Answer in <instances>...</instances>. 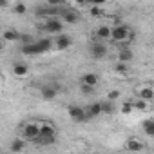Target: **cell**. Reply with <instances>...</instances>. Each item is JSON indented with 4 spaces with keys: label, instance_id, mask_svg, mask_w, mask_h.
Wrapping results in <instances>:
<instances>
[{
    "label": "cell",
    "instance_id": "cell-26",
    "mask_svg": "<svg viewBox=\"0 0 154 154\" xmlns=\"http://www.w3.org/2000/svg\"><path fill=\"white\" fill-rule=\"evenodd\" d=\"M134 109L145 111V109H147V102H145V100H138V102H134Z\"/></svg>",
    "mask_w": 154,
    "mask_h": 154
},
{
    "label": "cell",
    "instance_id": "cell-3",
    "mask_svg": "<svg viewBox=\"0 0 154 154\" xmlns=\"http://www.w3.org/2000/svg\"><path fill=\"white\" fill-rule=\"evenodd\" d=\"M89 51H91L93 58H96V60H102V58H105V56H107V53H109V49H107V44H103V42H100V40L93 42V44H91V47H89Z\"/></svg>",
    "mask_w": 154,
    "mask_h": 154
},
{
    "label": "cell",
    "instance_id": "cell-7",
    "mask_svg": "<svg viewBox=\"0 0 154 154\" xmlns=\"http://www.w3.org/2000/svg\"><path fill=\"white\" fill-rule=\"evenodd\" d=\"M85 112H87V120H93V118H96V116H102V114H103V112H102V102H94V103L87 105Z\"/></svg>",
    "mask_w": 154,
    "mask_h": 154
},
{
    "label": "cell",
    "instance_id": "cell-1",
    "mask_svg": "<svg viewBox=\"0 0 154 154\" xmlns=\"http://www.w3.org/2000/svg\"><path fill=\"white\" fill-rule=\"evenodd\" d=\"M127 38H131V31H129L127 26L118 24V26L112 27V31H111V40L112 42H125Z\"/></svg>",
    "mask_w": 154,
    "mask_h": 154
},
{
    "label": "cell",
    "instance_id": "cell-15",
    "mask_svg": "<svg viewBox=\"0 0 154 154\" xmlns=\"http://www.w3.org/2000/svg\"><path fill=\"white\" fill-rule=\"evenodd\" d=\"M127 149H129L131 152H140V150H143V143H141V140H138V138H131V140L127 141Z\"/></svg>",
    "mask_w": 154,
    "mask_h": 154
},
{
    "label": "cell",
    "instance_id": "cell-29",
    "mask_svg": "<svg viewBox=\"0 0 154 154\" xmlns=\"http://www.w3.org/2000/svg\"><path fill=\"white\" fill-rule=\"evenodd\" d=\"M91 15H93V17H100V15H102V9L94 6V8H91Z\"/></svg>",
    "mask_w": 154,
    "mask_h": 154
},
{
    "label": "cell",
    "instance_id": "cell-4",
    "mask_svg": "<svg viewBox=\"0 0 154 154\" xmlns=\"http://www.w3.org/2000/svg\"><path fill=\"white\" fill-rule=\"evenodd\" d=\"M69 118L76 123H82V122H87V112L80 105H71L69 107Z\"/></svg>",
    "mask_w": 154,
    "mask_h": 154
},
{
    "label": "cell",
    "instance_id": "cell-22",
    "mask_svg": "<svg viewBox=\"0 0 154 154\" xmlns=\"http://www.w3.org/2000/svg\"><path fill=\"white\" fill-rule=\"evenodd\" d=\"M143 131L149 136H154V120H145L143 122Z\"/></svg>",
    "mask_w": 154,
    "mask_h": 154
},
{
    "label": "cell",
    "instance_id": "cell-9",
    "mask_svg": "<svg viewBox=\"0 0 154 154\" xmlns=\"http://www.w3.org/2000/svg\"><path fill=\"white\" fill-rule=\"evenodd\" d=\"M71 44H72V40H71V36H69V35H58V36H56V40H54V45H56L60 51H63V49L71 47Z\"/></svg>",
    "mask_w": 154,
    "mask_h": 154
},
{
    "label": "cell",
    "instance_id": "cell-23",
    "mask_svg": "<svg viewBox=\"0 0 154 154\" xmlns=\"http://www.w3.org/2000/svg\"><path fill=\"white\" fill-rule=\"evenodd\" d=\"M134 111V102H123L122 103V112L123 114H131Z\"/></svg>",
    "mask_w": 154,
    "mask_h": 154
},
{
    "label": "cell",
    "instance_id": "cell-25",
    "mask_svg": "<svg viewBox=\"0 0 154 154\" xmlns=\"http://www.w3.org/2000/svg\"><path fill=\"white\" fill-rule=\"evenodd\" d=\"M114 69H116V72H120V74H125V72H127V65H125V63H122V62H118Z\"/></svg>",
    "mask_w": 154,
    "mask_h": 154
},
{
    "label": "cell",
    "instance_id": "cell-19",
    "mask_svg": "<svg viewBox=\"0 0 154 154\" xmlns=\"http://www.w3.org/2000/svg\"><path fill=\"white\" fill-rule=\"evenodd\" d=\"M152 98H154V91H152V87H141V89H140V100L150 102Z\"/></svg>",
    "mask_w": 154,
    "mask_h": 154
},
{
    "label": "cell",
    "instance_id": "cell-13",
    "mask_svg": "<svg viewBox=\"0 0 154 154\" xmlns=\"http://www.w3.org/2000/svg\"><path fill=\"white\" fill-rule=\"evenodd\" d=\"M111 31H112V27H109V26H100V27H96V38H98L100 42H103V40L111 38Z\"/></svg>",
    "mask_w": 154,
    "mask_h": 154
},
{
    "label": "cell",
    "instance_id": "cell-14",
    "mask_svg": "<svg viewBox=\"0 0 154 154\" xmlns=\"http://www.w3.org/2000/svg\"><path fill=\"white\" fill-rule=\"evenodd\" d=\"M132 56H134V53L131 51V47H123V49H120V53H118V60H120L122 63L131 62V60H132Z\"/></svg>",
    "mask_w": 154,
    "mask_h": 154
},
{
    "label": "cell",
    "instance_id": "cell-20",
    "mask_svg": "<svg viewBox=\"0 0 154 154\" xmlns=\"http://www.w3.org/2000/svg\"><path fill=\"white\" fill-rule=\"evenodd\" d=\"M114 111H116V107H114V103L112 102H102V112L103 114H114Z\"/></svg>",
    "mask_w": 154,
    "mask_h": 154
},
{
    "label": "cell",
    "instance_id": "cell-27",
    "mask_svg": "<svg viewBox=\"0 0 154 154\" xmlns=\"http://www.w3.org/2000/svg\"><path fill=\"white\" fill-rule=\"evenodd\" d=\"M118 98H120V93H118V91H111V93L107 94V100L112 102V103H114V100H118Z\"/></svg>",
    "mask_w": 154,
    "mask_h": 154
},
{
    "label": "cell",
    "instance_id": "cell-6",
    "mask_svg": "<svg viewBox=\"0 0 154 154\" xmlns=\"http://www.w3.org/2000/svg\"><path fill=\"white\" fill-rule=\"evenodd\" d=\"M60 18L63 20V22H67V24H76L78 22V13L76 11H72V9H60Z\"/></svg>",
    "mask_w": 154,
    "mask_h": 154
},
{
    "label": "cell",
    "instance_id": "cell-24",
    "mask_svg": "<svg viewBox=\"0 0 154 154\" xmlns=\"http://www.w3.org/2000/svg\"><path fill=\"white\" fill-rule=\"evenodd\" d=\"M13 9H15V13H17V15H24V13L27 11L26 4H22V2H17V4L13 6Z\"/></svg>",
    "mask_w": 154,
    "mask_h": 154
},
{
    "label": "cell",
    "instance_id": "cell-12",
    "mask_svg": "<svg viewBox=\"0 0 154 154\" xmlns=\"http://www.w3.org/2000/svg\"><path fill=\"white\" fill-rule=\"evenodd\" d=\"M98 74H94V72H85L84 76H82V85H89V87H94L96 84H98Z\"/></svg>",
    "mask_w": 154,
    "mask_h": 154
},
{
    "label": "cell",
    "instance_id": "cell-28",
    "mask_svg": "<svg viewBox=\"0 0 154 154\" xmlns=\"http://www.w3.org/2000/svg\"><path fill=\"white\" fill-rule=\"evenodd\" d=\"M80 89H82L84 94H93V91H94V87H89V85H82Z\"/></svg>",
    "mask_w": 154,
    "mask_h": 154
},
{
    "label": "cell",
    "instance_id": "cell-11",
    "mask_svg": "<svg viewBox=\"0 0 154 154\" xmlns=\"http://www.w3.org/2000/svg\"><path fill=\"white\" fill-rule=\"evenodd\" d=\"M2 38H4L6 42H20L22 35H20L17 29H6V31L2 33Z\"/></svg>",
    "mask_w": 154,
    "mask_h": 154
},
{
    "label": "cell",
    "instance_id": "cell-16",
    "mask_svg": "<svg viewBox=\"0 0 154 154\" xmlns=\"http://www.w3.org/2000/svg\"><path fill=\"white\" fill-rule=\"evenodd\" d=\"M40 136H56V129L53 123H42L40 125Z\"/></svg>",
    "mask_w": 154,
    "mask_h": 154
},
{
    "label": "cell",
    "instance_id": "cell-21",
    "mask_svg": "<svg viewBox=\"0 0 154 154\" xmlns=\"http://www.w3.org/2000/svg\"><path fill=\"white\" fill-rule=\"evenodd\" d=\"M24 147H26V140H13L11 141V150L13 152H20V150H24Z\"/></svg>",
    "mask_w": 154,
    "mask_h": 154
},
{
    "label": "cell",
    "instance_id": "cell-10",
    "mask_svg": "<svg viewBox=\"0 0 154 154\" xmlns=\"http://www.w3.org/2000/svg\"><path fill=\"white\" fill-rule=\"evenodd\" d=\"M40 94H42V98H44V100H54V98H56V94H58V89H56V87H53V85H44V87H42V91H40Z\"/></svg>",
    "mask_w": 154,
    "mask_h": 154
},
{
    "label": "cell",
    "instance_id": "cell-8",
    "mask_svg": "<svg viewBox=\"0 0 154 154\" xmlns=\"http://www.w3.org/2000/svg\"><path fill=\"white\" fill-rule=\"evenodd\" d=\"M20 51H22V54H26V56H33V54H42V49H40L38 42H33V44L22 45V47H20Z\"/></svg>",
    "mask_w": 154,
    "mask_h": 154
},
{
    "label": "cell",
    "instance_id": "cell-18",
    "mask_svg": "<svg viewBox=\"0 0 154 154\" xmlns=\"http://www.w3.org/2000/svg\"><path fill=\"white\" fill-rule=\"evenodd\" d=\"M13 72H15V76H26L29 72V67H27V63L18 62V63L13 65Z\"/></svg>",
    "mask_w": 154,
    "mask_h": 154
},
{
    "label": "cell",
    "instance_id": "cell-5",
    "mask_svg": "<svg viewBox=\"0 0 154 154\" xmlns=\"http://www.w3.org/2000/svg\"><path fill=\"white\" fill-rule=\"evenodd\" d=\"M62 27H63V24H62V20H60V18H56V17L47 18V20H45V24H44V29H45L47 33L62 35Z\"/></svg>",
    "mask_w": 154,
    "mask_h": 154
},
{
    "label": "cell",
    "instance_id": "cell-17",
    "mask_svg": "<svg viewBox=\"0 0 154 154\" xmlns=\"http://www.w3.org/2000/svg\"><path fill=\"white\" fill-rule=\"evenodd\" d=\"M54 141H56V136H38V138L35 140V143L40 145V147H49V145H53Z\"/></svg>",
    "mask_w": 154,
    "mask_h": 154
},
{
    "label": "cell",
    "instance_id": "cell-2",
    "mask_svg": "<svg viewBox=\"0 0 154 154\" xmlns=\"http://www.w3.org/2000/svg\"><path fill=\"white\" fill-rule=\"evenodd\" d=\"M38 136H40V125H36V123H26L22 127V140L35 143V140Z\"/></svg>",
    "mask_w": 154,
    "mask_h": 154
}]
</instances>
